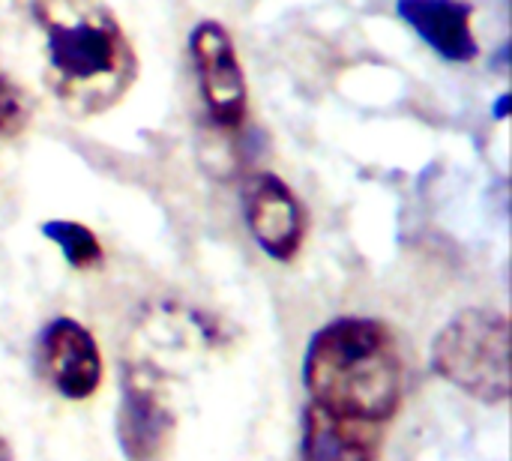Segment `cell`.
<instances>
[{"instance_id":"6da1fadb","label":"cell","mask_w":512,"mask_h":461,"mask_svg":"<svg viewBox=\"0 0 512 461\" xmlns=\"http://www.w3.org/2000/svg\"><path fill=\"white\" fill-rule=\"evenodd\" d=\"M21 3L45 33V84L69 114H102L132 90L138 54L102 0Z\"/></svg>"},{"instance_id":"3957f363","label":"cell","mask_w":512,"mask_h":461,"mask_svg":"<svg viewBox=\"0 0 512 461\" xmlns=\"http://www.w3.org/2000/svg\"><path fill=\"white\" fill-rule=\"evenodd\" d=\"M432 369L465 396L504 405L510 399L507 315L492 306H471L453 315L432 342Z\"/></svg>"},{"instance_id":"30bf717a","label":"cell","mask_w":512,"mask_h":461,"mask_svg":"<svg viewBox=\"0 0 512 461\" xmlns=\"http://www.w3.org/2000/svg\"><path fill=\"white\" fill-rule=\"evenodd\" d=\"M42 234L63 252V258H66V264L72 270H93L105 258L99 237L87 225H81V222L48 219V222H42Z\"/></svg>"},{"instance_id":"8fae6325","label":"cell","mask_w":512,"mask_h":461,"mask_svg":"<svg viewBox=\"0 0 512 461\" xmlns=\"http://www.w3.org/2000/svg\"><path fill=\"white\" fill-rule=\"evenodd\" d=\"M33 117V105L27 93L0 69V141L18 138Z\"/></svg>"},{"instance_id":"4fadbf2b","label":"cell","mask_w":512,"mask_h":461,"mask_svg":"<svg viewBox=\"0 0 512 461\" xmlns=\"http://www.w3.org/2000/svg\"><path fill=\"white\" fill-rule=\"evenodd\" d=\"M0 461H12V447L3 435H0Z\"/></svg>"},{"instance_id":"8992f818","label":"cell","mask_w":512,"mask_h":461,"mask_svg":"<svg viewBox=\"0 0 512 461\" xmlns=\"http://www.w3.org/2000/svg\"><path fill=\"white\" fill-rule=\"evenodd\" d=\"M240 204L255 243L273 261H294L306 240V210L294 189L273 171H255L240 183Z\"/></svg>"},{"instance_id":"7a4b0ae2","label":"cell","mask_w":512,"mask_h":461,"mask_svg":"<svg viewBox=\"0 0 512 461\" xmlns=\"http://www.w3.org/2000/svg\"><path fill=\"white\" fill-rule=\"evenodd\" d=\"M309 405L384 429L402 405L405 372L399 345L384 321L336 318L324 324L303 357Z\"/></svg>"},{"instance_id":"5b68a950","label":"cell","mask_w":512,"mask_h":461,"mask_svg":"<svg viewBox=\"0 0 512 461\" xmlns=\"http://www.w3.org/2000/svg\"><path fill=\"white\" fill-rule=\"evenodd\" d=\"M189 57L210 120L222 132H237L246 123L249 90L231 33L213 18L198 21L189 33Z\"/></svg>"},{"instance_id":"ba28073f","label":"cell","mask_w":512,"mask_h":461,"mask_svg":"<svg viewBox=\"0 0 512 461\" xmlns=\"http://www.w3.org/2000/svg\"><path fill=\"white\" fill-rule=\"evenodd\" d=\"M405 24H411L423 42L453 63H471L480 54L471 6L462 0H399L396 3Z\"/></svg>"},{"instance_id":"277c9868","label":"cell","mask_w":512,"mask_h":461,"mask_svg":"<svg viewBox=\"0 0 512 461\" xmlns=\"http://www.w3.org/2000/svg\"><path fill=\"white\" fill-rule=\"evenodd\" d=\"M114 435L126 461H165L177 435V411L165 378L147 366H123Z\"/></svg>"},{"instance_id":"7c38bea8","label":"cell","mask_w":512,"mask_h":461,"mask_svg":"<svg viewBox=\"0 0 512 461\" xmlns=\"http://www.w3.org/2000/svg\"><path fill=\"white\" fill-rule=\"evenodd\" d=\"M507 108H510V96H501V99H498V105H495V117H498V120H504V117L510 114Z\"/></svg>"},{"instance_id":"9c48e42d","label":"cell","mask_w":512,"mask_h":461,"mask_svg":"<svg viewBox=\"0 0 512 461\" xmlns=\"http://www.w3.org/2000/svg\"><path fill=\"white\" fill-rule=\"evenodd\" d=\"M378 426L333 417L306 402L300 423V461H378Z\"/></svg>"},{"instance_id":"52a82bcc","label":"cell","mask_w":512,"mask_h":461,"mask_svg":"<svg viewBox=\"0 0 512 461\" xmlns=\"http://www.w3.org/2000/svg\"><path fill=\"white\" fill-rule=\"evenodd\" d=\"M39 372L69 402L90 399L102 384V354L93 333L75 318H54L39 333Z\"/></svg>"}]
</instances>
